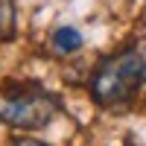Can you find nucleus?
I'll list each match as a JSON object with an SVG mask.
<instances>
[{"instance_id":"7ed1b4c3","label":"nucleus","mask_w":146,"mask_h":146,"mask_svg":"<svg viewBox=\"0 0 146 146\" xmlns=\"http://www.w3.org/2000/svg\"><path fill=\"white\" fill-rule=\"evenodd\" d=\"M82 44H85L82 41V32L76 27H58L50 35V50L56 56H73V53L82 50Z\"/></svg>"},{"instance_id":"423d86ee","label":"nucleus","mask_w":146,"mask_h":146,"mask_svg":"<svg viewBox=\"0 0 146 146\" xmlns=\"http://www.w3.org/2000/svg\"><path fill=\"white\" fill-rule=\"evenodd\" d=\"M143 58H146V53H143Z\"/></svg>"},{"instance_id":"f257e3e1","label":"nucleus","mask_w":146,"mask_h":146,"mask_svg":"<svg viewBox=\"0 0 146 146\" xmlns=\"http://www.w3.org/2000/svg\"><path fill=\"white\" fill-rule=\"evenodd\" d=\"M143 82H146V58L137 47H126V50H117L114 56H105L96 64L88 91L96 105L123 108L135 100Z\"/></svg>"},{"instance_id":"f03ea898","label":"nucleus","mask_w":146,"mask_h":146,"mask_svg":"<svg viewBox=\"0 0 146 146\" xmlns=\"http://www.w3.org/2000/svg\"><path fill=\"white\" fill-rule=\"evenodd\" d=\"M58 114L56 94L41 85H0V123L23 131H38Z\"/></svg>"},{"instance_id":"39448f33","label":"nucleus","mask_w":146,"mask_h":146,"mask_svg":"<svg viewBox=\"0 0 146 146\" xmlns=\"http://www.w3.org/2000/svg\"><path fill=\"white\" fill-rule=\"evenodd\" d=\"M12 146H47L44 140H35V137H21V140H15Z\"/></svg>"},{"instance_id":"20e7f679","label":"nucleus","mask_w":146,"mask_h":146,"mask_svg":"<svg viewBox=\"0 0 146 146\" xmlns=\"http://www.w3.org/2000/svg\"><path fill=\"white\" fill-rule=\"evenodd\" d=\"M15 38V0H0V44Z\"/></svg>"}]
</instances>
